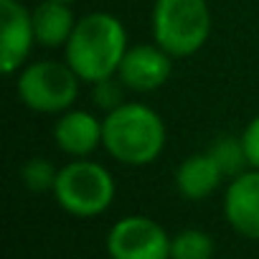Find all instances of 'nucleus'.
<instances>
[{"mask_svg": "<svg viewBox=\"0 0 259 259\" xmlns=\"http://www.w3.org/2000/svg\"><path fill=\"white\" fill-rule=\"evenodd\" d=\"M130 49L127 28L114 13L94 11L76 21V28L64 46V61L84 84H97L117 76Z\"/></svg>", "mask_w": 259, "mask_h": 259, "instance_id": "nucleus-1", "label": "nucleus"}, {"mask_svg": "<svg viewBox=\"0 0 259 259\" xmlns=\"http://www.w3.org/2000/svg\"><path fill=\"white\" fill-rule=\"evenodd\" d=\"M102 119V148L117 163L130 168H143L153 165L163 155L168 143V130L163 117L153 107L143 102H124L122 107L107 112Z\"/></svg>", "mask_w": 259, "mask_h": 259, "instance_id": "nucleus-2", "label": "nucleus"}, {"mask_svg": "<svg viewBox=\"0 0 259 259\" xmlns=\"http://www.w3.org/2000/svg\"><path fill=\"white\" fill-rule=\"evenodd\" d=\"M211 8L206 0H155L150 13L153 41L173 59L198 54L211 36Z\"/></svg>", "mask_w": 259, "mask_h": 259, "instance_id": "nucleus-3", "label": "nucleus"}, {"mask_svg": "<svg viewBox=\"0 0 259 259\" xmlns=\"http://www.w3.org/2000/svg\"><path fill=\"white\" fill-rule=\"evenodd\" d=\"M51 193L66 213L76 219H94L114 203L117 186L102 163L89 158H71L59 168V178Z\"/></svg>", "mask_w": 259, "mask_h": 259, "instance_id": "nucleus-4", "label": "nucleus"}, {"mask_svg": "<svg viewBox=\"0 0 259 259\" xmlns=\"http://www.w3.org/2000/svg\"><path fill=\"white\" fill-rule=\"evenodd\" d=\"M16 92L21 104L38 114H61L79 99L81 79L66 61H28L16 74Z\"/></svg>", "mask_w": 259, "mask_h": 259, "instance_id": "nucleus-5", "label": "nucleus"}, {"mask_svg": "<svg viewBox=\"0 0 259 259\" xmlns=\"http://www.w3.org/2000/svg\"><path fill=\"white\" fill-rule=\"evenodd\" d=\"M168 231L150 216H124L107 234L109 259H170Z\"/></svg>", "mask_w": 259, "mask_h": 259, "instance_id": "nucleus-6", "label": "nucleus"}, {"mask_svg": "<svg viewBox=\"0 0 259 259\" xmlns=\"http://www.w3.org/2000/svg\"><path fill=\"white\" fill-rule=\"evenodd\" d=\"M36 44L33 13L21 0H0V69L16 76L31 59Z\"/></svg>", "mask_w": 259, "mask_h": 259, "instance_id": "nucleus-7", "label": "nucleus"}, {"mask_svg": "<svg viewBox=\"0 0 259 259\" xmlns=\"http://www.w3.org/2000/svg\"><path fill=\"white\" fill-rule=\"evenodd\" d=\"M170 74H173V56L153 41V44H138L127 49L117 79L130 92L150 94L165 87Z\"/></svg>", "mask_w": 259, "mask_h": 259, "instance_id": "nucleus-8", "label": "nucleus"}, {"mask_svg": "<svg viewBox=\"0 0 259 259\" xmlns=\"http://www.w3.org/2000/svg\"><path fill=\"white\" fill-rule=\"evenodd\" d=\"M224 216L239 236L259 241V170L249 168L229 181L224 193Z\"/></svg>", "mask_w": 259, "mask_h": 259, "instance_id": "nucleus-9", "label": "nucleus"}, {"mask_svg": "<svg viewBox=\"0 0 259 259\" xmlns=\"http://www.w3.org/2000/svg\"><path fill=\"white\" fill-rule=\"evenodd\" d=\"M104 119H99L89 109H66L56 114L54 122V143L69 158H89L97 148H102Z\"/></svg>", "mask_w": 259, "mask_h": 259, "instance_id": "nucleus-10", "label": "nucleus"}, {"mask_svg": "<svg viewBox=\"0 0 259 259\" xmlns=\"http://www.w3.org/2000/svg\"><path fill=\"white\" fill-rule=\"evenodd\" d=\"M224 178L226 176L221 173L219 163L213 160V155L208 150L188 155L176 168V188L188 201H203V198L213 196Z\"/></svg>", "mask_w": 259, "mask_h": 259, "instance_id": "nucleus-11", "label": "nucleus"}, {"mask_svg": "<svg viewBox=\"0 0 259 259\" xmlns=\"http://www.w3.org/2000/svg\"><path fill=\"white\" fill-rule=\"evenodd\" d=\"M31 13H33L36 44L44 49H64L79 21L74 18L71 6L61 3V0H41Z\"/></svg>", "mask_w": 259, "mask_h": 259, "instance_id": "nucleus-12", "label": "nucleus"}, {"mask_svg": "<svg viewBox=\"0 0 259 259\" xmlns=\"http://www.w3.org/2000/svg\"><path fill=\"white\" fill-rule=\"evenodd\" d=\"M213 239L201 229H183L170 239V259H213Z\"/></svg>", "mask_w": 259, "mask_h": 259, "instance_id": "nucleus-13", "label": "nucleus"}, {"mask_svg": "<svg viewBox=\"0 0 259 259\" xmlns=\"http://www.w3.org/2000/svg\"><path fill=\"white\" fill-rule=\"evenodd\" d=\"M208 153L213 155V160L219 163L221 173L226 178H236L241 176L244 170H249V160H246V153H244V145H241V138H234V135H224L219 138Z\"/></svg>", "mask_w": 259, "mask_h": 259, "instance_id": "nucleus-14", "label": "nucleus"}, {"mask_svg": "<svg viewBox=\"0 0 259 259\" xmlns=\"http://www.w3.org/2000/svg\"><path fill=\"white\" fill-rule=\"evenodd\" d=\"M21 178H23V183L28 186V191H33V193H49V191H54V186H56L59 168H56L49 158H31V160L23 165Z\"/></svg>", "mask_w": 259, "mask_h": 259, "instance_id": "nucleus-15", "label": "nucleus"}, {"mask_svg": "<svg viewBox=\"0 0 259 259\" xmlns=\"http://www.w3.org/2000/svg\"><path fill=\"white\" fill-rule=\"evenodd\" d=\"M124 89H127V87H124L117 76H109V79H104V81L92 84L94 107L102 109L104 114L112 112V109H117V107H122V104H124Z\"/></svg>", "mask_w": 259, "mask_h": 259, "instance_id": "nucleus-16", "label": "nucleus"}, {"mask_svg": "<svg viewBox=\"0 0 259 259\" xmlns=\"http://www.w3.org/2000/svg\"><path fill=\"white\" fill-rule=\"evenodd\" d=\"M241 145H244V153H246V160H249V168L259 170V114L251 117L246 122V127L241 130Z\"/></svg>", "mask_w": 259, "mask_h": 259, "instance_id": "nucleus-17", "label": "nucleus"}, {"mask_svg": "<svg viewBox=\"0 0 259 259\" xmlns=\"http://www.w3.org/2000/svg\"><path fill=\"white\" fill-rule=\"evenodd\" d=\"M61 3H69V6H74V3H76V0H61Z\"/></svg>", "mask_w": 259, "mask_h": 259, "instance_id": "nucleus-18", "label": "nucleus"}]
</instances>
